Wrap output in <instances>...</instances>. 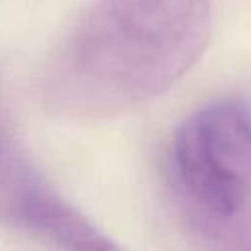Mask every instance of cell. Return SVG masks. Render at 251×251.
I'll return each mask as SVG.
<instances>
[{"instance_id": "cell-3", "label": "cell", "mask_w": 251, "mask_h": 251, "mask_svg": "<svg viewBox=\"0 0 251 251\" xmlns=\"http://www.w3.org/2000/svg\"><path fill=\"white\" fill-rule=\"evenodd\" d=\"M0 226L67 249H114L86 216L35 167L8 116L0 88Z\"/></svg>"}, {"instance_id": "cell-2", "label": "cell", "mask_w": 251, "mask_h": 251, "mask_svg": "<svg viewBox=\"0 0 251 251\" xmlns=\"http://www.w3.org/2000/svg\"><path fill=\"white\" fill-rule=\"evenodd\" d=\"M171 173L200 227L233 224L251 202V104L229 96L194 110L175 131Z\"/></svg>"}, {"instance_id": "cell-1", "label": "cell", "mask_w": 251, "mask_h": 251, "mask_svg": "<svg viewBox=\"0 0 251 251\" xmlns=\"http://www.w3.org/2000/svg\"><path fill=\"white\" fill-rule=\"evenodd\" d=\"M208 0H92L49 57L47 104L75 118H104L169 90L202 57Z\"/></svg>"}]
</instances>
